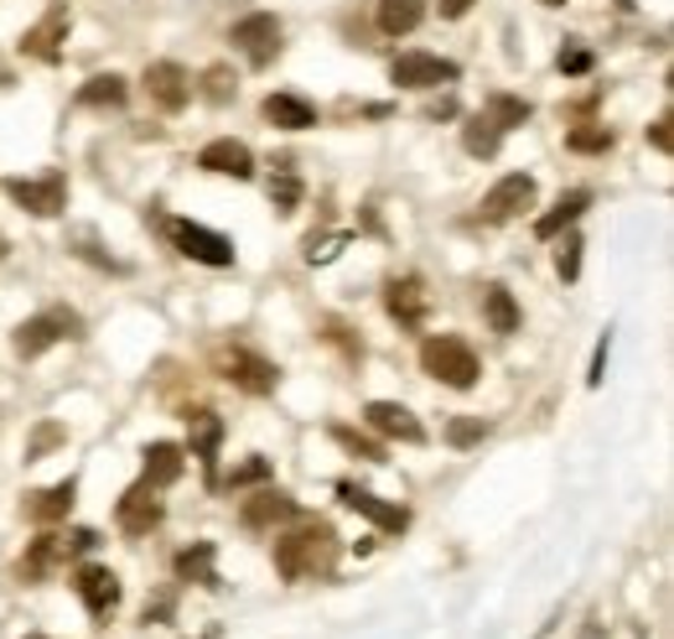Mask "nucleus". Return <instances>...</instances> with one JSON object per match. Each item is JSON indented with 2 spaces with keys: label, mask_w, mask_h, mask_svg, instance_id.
Wrapping results in <instances>:
<instances>
[{
  "label": "nucleus",
  "mask_w": 674,
  "mask_h": 639,
  "mask_svg": "<svg viewBox=\"0 0 674 639\" xmlns=\"http://www.w3.org/2000/svg\"><path fill=\"white\" fill-rule=\"evenodd\" d=\"M337 567V531L333 520H296L286 536H275V572L286 583L327 577Z\"/></svg>",
  "instance_id": "1"
},
{
  "label": "nucleus",
  "mask_w": 674,
  "mask_h": 639,
  "mask_svg": "<svg viewBox=\"0 0 674 639\" xmlns=\"http://www.w3.org/2000/svg\"><path fill=\"white\" fill-rule=\"evenodd\" d=\"M421 369L431 380L452 385V390H472L477 375H483V364L472 354L467 338H452V333H436V338H425L421 344Z\"/></svg>",
  "instance_id": "2"
},
{
  "label": "nucleus",
  "mask_w": 674,
  "mask_h": 639,
  "mask_svg": "<svg viewBox=\"0 0 674 639\" xmlns=\"http://www.w3.org/2000/svg\"><path fill=\"white\" fill-rule=\"evenodd\" d=\"M213 369L244 396H275V385H281V369L265 354H254L250 344H219L213 348Z\"/></svg>",
  "instance_id": "3"
},
{
  "label": "nucleus",
  "mask_w": 674,
  "mask_h": 639,
  "mask_svg": "<svg viewBox=\"0 0 674 639\" xmlns=\"http://www.w3.org/2000/svg\"><path fill=\"white\" fill-rule=\"evenodd\" d=\"M156 229L171 240V250H177V255L198 260V265H213V271L234 265V240H229V234H219V229L192 224V219H156Z\"/></svg>",
  "instance_id": "4"
},
{
  "label": "nucleus",
  "mask_w": 674,
  "mask_h": 639,
  "mask_svg": "<svg viewBox=\"0 0 674 639\" xmlns=\"http://www.w3.org/2000/svg\"><path fill=\"white\" fill-rule=\"evenodd\" d=\"M94 546H99V536H94V531H67V536L48 531V536H36L32 546H27V556L17 562L21 583H48L57 567H67V556L94 552Z\"/></svg>",
  "instance_id": "5"
},
{
  "label": "nucleus",
  "mask_w": 674,
  "mask_h": 639,
  "mask_svg": "<svg viewBox=\"0 0 674 639\" xmlns=\"http://www.w3.org/2000/svg\"><path fill=\"white\" fill-rule=\"evenodd\" d=\"M239 52H244V63L250 69H270L275 57H281V42H286V27L275 11H250V17L234 21V32H229Z\"/></svg>",
  "instance_id": "6"
},
{
  "label": "nucleus",
  "mask_w": 674,
  "mask_h": 639,
  "mask_svg": "<svg viewBox=\"0 0 674 639\" xmlns=\"http://www.w3.org/2000/svg\"><path fill=\"white\" fill-rule=\"evenodd\" d=\"M539 198V182L529 172H508L498 177L488 192H483V203H477V219L483 224H508V219H519V213H529Z\"/></svg>",
  "instance_id": "7"
},
{
  "label": "nucleus",
  "mask_w": 674,
  "mask_h": 639,
  "mask_svg": "<svg viewBox=\"0 0 674 639\" xmlns=\"http://www.w3.org/2000/svg\"><path fill=\"white\" fill-rule=\"evenodd\" d=\"M78 312H36V317H27L17 333H11V344H17L21 359H42L52 344H63V338H78Z\"/></svg>",
  "instance_id": "8"
},
{
  "label": "nucleus",
  "mask_w": 674,
  "mask_h": 639,
  "mask_svg": "<svg viewBox=\"0 0 674 639\" xmlns=\"http://www.w3.org/2000/svg\"><path fill=\"white\" fill-rule=\"evenodd\" d=\"M146 94H151L156 109H167V115H177V109H187L192 104V94H198V84H192V73L182 69V63H171V57H161V63H151L146 69Z\"/></svg>",
  "instance_id": "9"
},
{
  "label": "nucleus",
  "mask_w": 674,
  "mask_h": 639,
  "mask_svg": "<svg viewBox=\"0 0 674 639\" xmlns=\"http://www.w3.org/2000/svg\"><path fill=\"white\" fill-rule=\"evenodd\" d=\"M161 515H167V510H161V489H151L146 479L125 489L115 504V525L125 536H151L156 525H161Z\"/></svg>",
  "instance_id": "10"
},
{
  "label": "nucleus",
  "mask_w": 674,
  "mask_h": 639,
  "mask_svg": "<svg viewBox=\"0 0 674 639\" xmlns=\"http://www.w3.org/2000/svg\"><path fill=\"white\" fill-rule=\"evenodd\" d=\"M6 192L17 198L27 213H36V219H57L67 208V182L63 172H48V177H11L6 182Z\"/></svg>",
  "instance_id": "11"
},
{
  "label": "nucleus",
  "mask_w": 674,
  "mask_h": 639,
  "mask_svg": "<svg viewBox=\"0 0 674 639\" xmlns=\"http://www.w3.org/2000/svg\"><path fill=\"white\" fill-rule=\"evenodd\" d=\"M456 63L452 57H436V52H400L394 63H389V78L400 88H441L456 78Z\"/></svg>",
  "instance_id": "12"
},
{
  "label": "nucleus",
  "mask_w": 674,
  "mask_h": 639,
  "mask_svg": "<svg viewBox=\"0 0 674 639\" xmlns=\"http://www.w3.org/2000/svg\"><path fill=\"white\" fill-rule=\"evenodd\" d=\"M364 421H369V432H379L385 442H410V448L425 442V427L415 421L410 406H400V400H369V406H364Z\"/></svg>",
  "instance_id": "13"
},
{
  "label": "nucleus",
  "mask_w": 674,
  "mask_h": 639,
  "mask_svg": "<svg viewBox=\"0 0 674 639\" xmlns=\"http://www.w3.org/2000/svg\"><path fill=\"white\" fill-rule=\"evenodd\" d=\"M385 312L400 323V328H421L425 312H431V292H425V281L421 276L385 281Z\"/></svg>",
  "instance_id": "14"
},
{
  "label": "nucleus",
  "mask_w": 674,
  "mask_h": 639,
  "mask_svg": "<svg viewBox=\"0 0 674 639\" xmlns=\"http://www.w3.org/2000/svg\"><path fill=\"white\" fill-rule=\"evenodd\" d=\"M337 500L348 504L354 515H364V520H373L379 531H389V536H400L404 525H410V510L404 504H389V500H379V494H369V489H358V484H337Z\"/></svg>",
  "instance_id": "15"
},
{
  "label": "nucleus",
  "mask_w": 674,
  "mask_h": 639,
  "mask_svg": "<svg viewBox=\"0 0 674 639\" xmlns=\"http://www.w3.org/2000/svg\"><path fill=\"white\" fill-rule=\"evenodd\" d=\"M198 167H202V172H213V177L250 182V177H254V151L244 146V140H234V136H219V140H208V146L198 151Z\"/></svg>",
  "instance_id": "16"
},
{
  "label": "nucleus",
  "mask_w": 674,
  "mask_h": 639,
  "mask_svg": "<svg viewBox=\"0 0 674 639\" xmlns=\"http://www.w3.org/2000/svg\"><path fill=\"white\" fill-rule=\"evenodd\" d=\"M67 27H73V11H67V6H52L36 27L21 32V52L36 57V63H57V52H63V42H67Z\"/></svg>",
  "instance_id": "17"
},
{
  "label": "nucleus",
  "mask_w": 674,
  "mask_h": 639,
  "mask_svg": "<svg viewBox=\"0 0 674 639\" xmlns=\"http://www.w3.org/2000/svg\"><path fill=\"white\" fill-rule=\"evenodd\" d=\"M296 515L302 510H296V500H291L286 489H260V494H250V500L239 504V525L244 531H275V525H286Z\"/></svg>",
  "instance_id": "18"
},
{
  "label": "nucleus",
  "mask_w": 674,
  "mask_h": 639,
  "mask_svg": "<svg viewBox=\"0 0 674 639\" xmlns=\"http://www.w3.org/2000/svg\"><path fill=\"white\" fill-rule=\"evenodd\" d=\"M73 588H78V598H84L88 619H115L119 577L109 567H78V572H73Z\"/></svg>",
  "instance_id": "19"
},
{
  "label": "nucleus",
  "mask_w": 674,
  "mask_h": 639,
  "mask_svg": "<svg viewBox=\"0 0 674 639\" xmlns=\"http://www.w3.org/2000/svg\"><path fill=\"white\" fill-rule=\"evenodd\" d=\"M73 500H78V484L63 479V484H52V489H32L21 500V515L32 520V525H57V520L73 515Z\"/></svg>",
  "instance_id": "20"
},
{
  "label": "nucleus",
  "mask_w": 674,
  "mask_h": 639,
  "mask_svg": "<svg viewBox=\"0 0 674 639\" xmlns=\"http://www.w3.org/2000/svg\"><path fill=\"white\" fill-rule=\"evenodd\" d=\"M587 208H591V188L560 192V203L550 208V213H539V219H535V234H539V240H560V234H566V229H571Z\"/></svg>",
  "instance_id": "21"
},
{
  "label": "nucleus",
  "mask_w": 674,
  "mask_h": 639,
  "mask_svg": "<svg viewBox=\"0 0 674 639\" xmlns=\"http://www.w3.org/2000/svg\"><path fill=\"white\" fill-rule=\"evenodd\" d=\"M260 115H265L275 130H312V125H317V109H312L302 94H265Z\"/></svg>",
  "instance_id": "22"
},
{
  "label": "nucleus",
  "mask_w": 674,
  "mask_h": 639,
  "mask_svg": "<svg viewBox=\"0 0 674 639\" xmlns=\"http://www.w3.org/2000/svg\"><path fill=\"white\" fill-rule=\"evenodd\" d=\"M140 458H146V473H140V479L151 489H171L187 468V448H177V442H151Z\"/></svg>",
  "instance_id": "23"
},
{
  "label": "nucleus",
  "mask_w": 674,
  "mask_h": 639,
  "mask_svg": "<svg viewBox=\"0 0 674 639\" xmlns=\"http://www.w3.org/2000/svg\"><path fill=\"white\" fill-rule=\"evenodd\" d=\"M219 442H223V421L219 411H187V448L198 463H219Z\"/></svg>",
  "instance_id": "24"
},
{
  "label": "nucleus",
  "mask_w": 674,
  "mask_h": 639,
  "mask_svg": "<svg viewBox=\"0 0 674 639\" xmlns=\"http://www.w3.org/2000/svg\"><path fill=\"white\" fill-rule=\"evenodd\" d=\"M483 317H488V328L493 333H519V323H524V312H519V302H514V292L508 286H498V281H488L483 286Z\"/></svg>",
  "instance_id": "25"
},
{
  "label": "nucleus",
  "mask_w": 674,
  "mask_h": 639,
  "mask_svg": "<svg viewBox=\"0 0 674 639\" xmlns=\"http://www.w3.org/2000/svg\"><path fill=\"white\" fill-rule=\"evenodd\" d=\"M373 21H379L385 36H410L425 21V0H379Z\"/></svg>",
  "instance_id": "26"
},
{
  "label": "nucleus",
  "mask_w": 674,
  "mask_h": 639,
  "mask_svg": "<svg viewBox=\"0 0 674 639\" xmlns=\"http://www.w3.org/2000/svg\"><path fill=\"white\" fill-rule=\"evenodd\" d=\"M177 583H202V588H223L219 583V572H213V541H192L177 562Z\"/></svg>",
  "instance_id": "27"
},
{
  "label": "nucleus",
  "mask_w": 674,
  "mask_h": 639,
  "mask_svg": "<svg viewBox=\"0 0 674 639\" xmlns=\"http://www.w3.org/2000/svg\"><path fill=\"white\" fill-rule=\"evenodd\" d=\"M483 115H488L498 130H519V125H529L535 104L519 99V94H488V99H483Z\"/></svg>",
  "instance_id": "28"
},
{
  "label": "nucleus",
  "mask_w": 674,
  "mask_h": 639,
  "mask_svg": "<svg viewBox=\"0 0 674 639\" xmlns=\"http://www.w3.org/2000/svg\"><path fill=\"white\" fill-rule=\"evenodd\" d=\"M462 146H467V156H477V161H493L498 146H504V130H498L488 115H472V121L462 125Z\"/></svg>",
  "instance_id": "29"
},
{
  "label": "nucleus",
  "mask_w": 674,
  "mask_h": 639,
  "mask_svg": "<svg viewBox=\"0 0 674 639\" xmlns=\"http://www.w3.org/2000/svg\"><path fill=\"white\" fill-rule=\"evenodd\" d=\"M125 94H130V84L119 78V73H94L84 88H78V104H88V109H115V104H125Z\"/></svg>",
  "instance_id": "30"
},
{
  "label": "nucleus",
  "mask_w": 674,
  "mask_h": 639,
  "mask_svg": "<svg viewBox=\"0 0 674 639\" xmlns=\"http://www.w3.org/2000/svg\"><path fill=\"white\" fill-rule=\"evenodd\" d=\"M566 146L581 151V156H602V151L618 146V136H612L607 125H576V130H566Z\"/></svg>",
  "instance_id": "31"
},
{
  "label": "nucleus",
  "mask_w": 674,
  "mask_h": 639,
  "mask_svg": "<svg viewBox=\"0 0 674 639\" xmlns=\"http://www.w3.org/2000/svg\"><path fill=\"white\" fill-rule=\"evenodd\" d=\"M333 442L337 448H348L354 458H369V463H385V442L369 432H354V427H333Z\"/></svg>",
  "instance_id": "32"
},
{
  "label": "nucleus",
  "mask_w": 674,
  "mask_h": 639,
  "mask_svg": "<svg viewBox=\"0 0 674 639\" xmlns=\"http://www.w3.org/2000/svg\"><path fill=\"white\" fill-rule=\"evenodd\" d=\"M239 94V78L229 63H213V69L202 73V99H213V104H229Z\"/></svg>",
  "instance_id": "33"
},
{
  "label": "nucleus",
  "mask_w": 674,
  "mask_h": 639,
  "mask_svg": "<svg viewBox=\"0 0 674 639\" xmlns=\"http://www.w3.org/2000/svg\"><path fill=\"white\" fill-rule=\"evenodd\" d=\"M488 432L493 427L483 416H452V421H446V442H452V448H477Z\"/></svg>",
  "instance_id": "34"
},
{
  "label": "nucleus",
  "mask_w": 674,
  "mask_h": 639,
  "mask_svg": "<svg viewBox=\"0 0 674 639\" xmlns=\"http://www.w3.org/2000/svg\"><path fill=\"white\" fill-rule=\"evenodd\" d=\"M270 203H275V213H296V203H302V177L281 167V172L270 177Z\"/></svg>",
  "instance_id": "35"
},
{
  "label": "nucleus",
  "mask_w": 674,
  "mask_h": 639,
  "mask_svg": "<svg viewBox=\"0 0 674 639\" xmlns=\"http://www.w3.org/2000/svg\"><path fill=\"white\" fill-rule=\"evenodd\" d=\"M556 69L566 73V78H587V73L597 69V57H591V48H581V42H566L556 57Z\"/></svg>",
  "instance_id": "36"
},
{
  "label": "nucleus",
  "mask_w": 674,
  "mask_h": 639,
  "mask_svg": "<svg viewBox=\"0 0 674 639\" xmlns=\"http://www.w3.org/2000/svg\"><path fill=\"white\" fill-rule=\"evenodd\" d=\"M581 250H587V240H581V234H566V240L556 244V271H560V281H576V276H581Z\"/></svg>",
  "instance_id": "37"
},
{
  "label": "nucleus",
  "mask_w": 674,
  "mask_h": 639,
  "mask_svg": "<svg viewBox=\"0 0 674 639\" xmlns=\"http://www.w3.org/2000/svg\"><path fill=\"white\" fill-rule=\"evenodd\" d=\"M57 442H67V427H57V421H42L32 432V442H27V463H36V458H48Z\"/></svg>",
  "instance_id": "38"
},
{
  "label": "nucleus",
  "mask_w": 674,
  "mask_h": 639,
  "mask_svg": "<svg viewBox=\"0 0 674 639\" xmlns=\"http://www.w3.org/2000/svg\"><path fill=\"white\" fill-rule=\"evenodd\" d=\"M270 473H275V468H270V458H250V463L229 468V479H223V484H229V489H250V484H265Z\"/></svg>",
  "instance_id": "39"
},
{
  "label": "nucleus",
  "mask_w": 674,
  "mask_h": 639,
  "mask_svg": "<svg viewBox=\"0 0 674 639\" xmlns=\"http://www.w3.org/2000/svg\"><path fill=\"white\" fill-rule=\"evenodd\" d=\"M607 348H612V333H602V338H597V354H591V369H587V385H591V390H597V385H602V369H607Z\"/></svg>",
  "instance_id": "40"
},
{
  "label": "nucleus",
  "mask_w": 674,
  "mask_h": 639,
  "mask_svg": "<svg viewBox=\"0 0 674 639\" xmlns=\"http://www.w3.org/2000/svg\"><path fill=\"white\" fill-rule=\"evenodd\" d=\"M649 140H654V151L670 156V146H674V136H670V115H659V121L649 125Z\"/></svg>",
  "instance_id": "41"
},
{
  "label": "nucleus",
  "mask_w": 674,
  "mask_h": 639,
  "mask_svg": "<svg viewBox=\"0 0 674 639\" xmlns=\"http://www.w3.org/2000/svg\"><path fill=\"white\" fill-rule=\"evenodd\" d=\"M472 6H477V0H436V11H441L446 21H462V17L472 11Z\"/></svg>",
  "instance_id": "42"
},
{
  "label": "nucleus",
  "mask_w": 674,
  "mask_h": 639,
  "mask_svg": "<svg viewBox=\"0 0 674 639\" xmlns=\"http://www.w3.org/2000/svg\"><path fill=\"white\" fill-rule=\"evenodd\" d=\"M587 639H602V624H587Z\"/></svg>",
  "instance_id": "43"
},
{
  "label": "nucleus",
  "mask_w": 674,
  "mask_h": 639,
  "mask_svg": "<svg viewBox=\"0 0 674 639\" xmlns=\"http://www.w3.org/2000/svg\"><path fill=\"white\" fill-rule=\"evenodd\" d=\"M539 6H566V0H539Z\"/></svg>",
  "instance_id": "44"
},
{
  "label": "nucleus",
  "mask_w": 674,
  "mask_h": 639,
  "mask_svg": "<svg viewBox=\"0 0 674 639\" xmlns=\"http://www.w3.org/2000/svg\"><path fill=\"white\" fill-rule=\"evenodd\" d=\"M0 255H6V234H0Z\"/></svg>",
  "instance_id": "45"
},
{
  "label": "nucleus",
  "mask_w": 674,
  "mask_h": 639,
  "mask_svg": "<svg viewBox=\"0 0 674 639\" xmlns=\"http://www.w3.org/2000/svg\"><path fill=\"white\" fill-rule=\"evenodd\" d=\"M27 639H48V635H27Z\"/></svg>",
  "instance_id": "46"
}]
</instances>
